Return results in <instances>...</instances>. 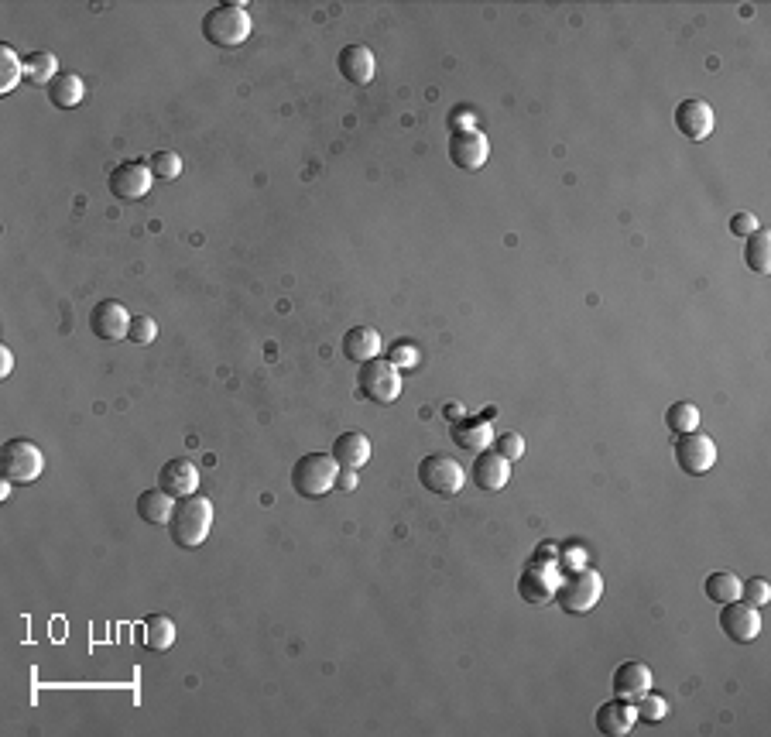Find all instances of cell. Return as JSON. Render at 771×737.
Instances as JSON below:
<instances>
[{
	"label": "cell",
	"mask_w": 771,
	"mask_h": 737,
	"mask_svg": "<svg viewBox=\"0 0 771 737\" xmlns=\"http://www.w3.org/2000/svg\"><path fill=\"white\" fill-rule=\"evenodd\" d=\"M213 528V501L203 494H189V498L175 501L172 522H168V535L179 549H196L210 539Z\"/></svg>",
	"instance_id": "obj_1"
},
{
	"label": "cell",
	"mask_w": 771,
	"mask_h": 737,
	"mask_svg": "<svg viewBox=\"0 0 771 737\" xmlns=\"http://www.w3.org/2000/svg\"><path fill=\"white\" fill-rule=\"evenodd\" d=\"M251 14H247L244 4H216L213 11L203 14V38L216 48H240L251 38Z\"/></svg>",
	"instance_id": "obj_2"
},
{
	"label": "cell",
	"mask_w": 771,
	"mask_h": 737,
	"mask_svg": "<svg viewBox=\"0 0 771 737\" xmlns=\"http://www.w3.org/2000/svg\"><path fill=\"white\" fill-rule=\"evenodd\" d=\"M600 597H604V576L590 570V566H580V570L562 576L552 600L559 604L562 614H586L600 604Z\"/></svg>",
	"instance_id": "obj_3"
},
{
	"label": "cell",
	"mask_w": 771,
	"mask_h": 737,
	"mask_svg": "<svg viewBox=\"0 0 771 737\" xmlns=\"http://www.w3.org/2000/svg\"><path fill=\"white\" fill-rule=\"evenodd\" d=\"M336 474H340V463L333 460V453H305L292 467V487L299 498L316 501L336 487Z\"/></svg>",
	"instance_id": "obj_4"
},
{
	"label": "cell",
	"mask_w": 771,
	"mask_h": 737,
	"mask_svg": "<svg viewBox=\"0 0 771 737\" xmlns=\"http://www.w3.org/2000/svg\"><path fill=\"white\" fill-rule=\"evenodd\" d=\"M45 470V453L38 443L31 439H7L0 446V477L11 480V484H35Z\"/></svg>",
	"instance_id": "obj_5"
},
{
	"label": "cell",
	"mask_w": 771,
	"mask_h": 737,
	"mask_svg": "<svg viewBox=\"0 0 771 737\" xmlns=\"http://www.w3.org/2000/svg\"><path fill=\"white\" fill-rule=\"evenodd\" d=\"M419 484L429 494H439V498H453V494L463 491L467 484V470L460 467L456 456L446 453H429L419 460Z\"/></svg>",
	"instance_id": "obj_6"
},
{
	"label": "cell",
	"mask_w": 771,
	"mask_h": 737,
	"mask_svg": "<svg viewBox=\"0 0 771 737\" xmlns=\"http://www.w3.org/2000/svg\"><path fill=\"white\" fill-rule=\"evenodd\" d=\"M357 388L367 402L374 405H395L401 395V371L395 364H388L384 357H374L367 364H360L357 371Z\"/></svg>",
	"instance_id": "obj_7"
},
{
	"label": "cell",
	"mask_w": 771,
	"mask_h": 737,
	"mask_svg": "<svg viewBox=\"0 0 771 737\" xmlns=\"http://www.w3.org/2000/svg\"><path fill=\"white\" fill-rule=\"evenodd\" d=\"M559 580H562L559 559H542V552H535L518 576V594L521 600H528V604H549V600L556 597Z\"/></svg>",
	"instance_id": "obj_8"
},
{
	"label": "cell",
	"mask_w": 771,
	"mask_h": 737,
	"mask_svg": "<svg viewBox=\"0 0 771 737\" xmlns=\"http://www.w3.org/2000/svg\"><path fill=\"white\" fill-rule=\"evenodd\" d=\"M676 463L686 477H706L717 463V443L710 436H703L700 429L693 432H682L676 436Z\"/></svg>",
	"instance_id": "obj_9"
},
{
	"label": "cell",
	"mask_w": 771,
	"mask_h": 737,
	"mask_svg": "<svg viewBox=\"0 0 771 737\" xmlns=\"http://www.w3.org/2000/svg\"><path fill=\"white\" fill-rule=\"evenodd\" d=\"M449 162H453L460 172H477V168L487 165V155H491V141L480 127H463V131L449 134Z\"/></svg>",
	"instance_id": "obj_10"
},
{
	"label": "cell",
	"mask_w": 771,
	"mask_h": 737,
	"mask_svg": "<svg viewBox=\"0 0 771 737\" xmlns=\"http://www.w3.org/2000/svg\"><path fill=\"white\" fill-rule=\"evenodd\" d=\"M720 628H724V635H727L734 645H748V642H754V638L761 635V614H758V607L744 604L741 597L730 600V604H724V611H720Z\"/></svg>",
	"instance_id": "obj_11"
},
{
	"label": "cell",
	"mask_w": 771,
	"mask_h": 737,
	"mask_svg": "<svg viewBox=\"0 0 771 737\" xmlns=\"http://www.w3.org/2000/svg\"><path fill=\"white\" fill-rule=\"evenodd\" d=\"M151 182H155V175H151V168L144 162H120L114 165V172H110L107 186L110 192H114L117 199H124V203H134V199H144L151 192Z\"/></svg>",
	"instance_id": "obj_12"
},
{
	"label": "cell",
	"mask_w": 771,
	"mask_h": 737,
	"mask_svg": "<svg viewBox=\"0 0 771 737\" xmlns=\"http://www.w3.org/2000/svg\"><path fill=\"white\" fill-rule=\"evenodd\" d=\"M127 326H131V312H127L124 302H117V299L96 302L90 312V330L96 340H103V343L127 340Z\"/></svg>",
	"instance_id": "obj_13"
},
{
	"label": "cell",
	"mask_w": 771,
	"mask_h": 737,
	"mask_svg": "<svg viewBox=\"0 0 771 737\" xmlns=\"http://www.w3.org/2000/svg\"><path fill=\"white\" fill-rule=\"evenodd\" d=\"M717 124L713 117V107L703 100V96H686V100L676 107V131L689 141H706Z\"/></svg>",
	"instance_id": "obj_14"
},
{
	"label": "cell",
	"mask_w": 771,
	"mask_h": 737,
	"mask_svg": "<svg viewBox=\"0 0 771 737\" xmlns=\"http://www.w3.org/2000/svg\"><path fill=\"white\" fill-rule=\"evenodd\" d=\"M511 480V463L504 460L501 453L494 450H484L477 453V460L470 463V484L480 487V491H501L504 484Z\"/></svg>",
	"instance_id": "obj_15"
},
{
	"label": "cell",
	"mask_w": 771,
	"mask_h": 737,
	"mask_svg": "<svg viewBox=\"0 0 771 737\" xmlns=\"http://www.w3.org/2000/svg\"><path fill=\"white\" fill-rule=\"evenodd\" d=\"M158 487H162L165 494H172L175 501L196 494V487H199L196 463L192 460H168L165 467L158 470Z\"/></svg>",
	"instance_id": "obj_16"
},
{
	"label": "cell",
	"mask_w": 771,
	"mask_h": 737,
	"mask_svg": "<svg viewBox=\"0 0 771 737\" xmlns=\"http://www.w3.org/2000/svg\"><path fill=\"white\" fill-rule=\"evenodd\" d=\"M610 686H614L617 700L634 703L638 696H645L648 690H652V669H648L645 662H624V666H617L614 683Z\"/></svg>",
	"instance_id": "obj_17"
},
{
	"label": "cell",
	"mask_w": 771,
	"mask_h": 737,
	"mask_svg": "<svg viewBox=\"0 0 771 737\" xmlns=\"http://www.w3.org/2000/svg\"><path fill=\"white\" fill-rule=\"evenodd\" d=\"M634 724H638V714H634V703L628 700H607L600 703L597 710V731L607 734V737H624L634 731Z\"/></svg>",
	"instance_id": "obj_18"
},
{
	"label": "cell",
	"mask_w": 771,
	"mask_h": 737,
	"mask_svg": "<svg viewBox=\"0 0 771 737\" xmlns=\"http://www.w3.org/2000/svg\"><path fill=\"white\" fill-rule=\"evenodd\" d=\"M336 66H340V76L347 79V83L353 86H367L374 79V52L367 45H347L340 52V59H336Z\"/></svg>",
	"instance_id": "obj_19"
},
{
	"label": "cell",
	"mask_w": 771,
	"mask_h": 737,
	"mask_svg": "<svg viewBox=\"0 0 771 737\" xmlns=\"http://www.w3.org/2000/svg\"><path fill=\"white\" fill-rule=\"evenodd\" d=\"M449 436H453V443L467 453H484V450H491V443H494V429L487 419H453Z\"/></svg>",
	"instance_id": "obj_20"
},
{
	"label": "cell",
	"mask_w": 771,
	"mask_h": 737,
	"mask_svg": "<svg viewBox=\"0 0 771 737\" xmlns=\"http://www.w3.org/2000/svg\"><path fill=\"white\" fill-rule=\"evenodd\" d=\"M343 357L357 367L381 357V336H377L374 326H353V330L343 333Z\"/></svg>",
	"instance_id": "obj_21"
},
{
	"label": "cell",
	"mask_w": 771,
	"mask_h": 737,
	"mask_svg": "<svg viewBox=\"0 0 771 737\" xmlns=\"http://www.w3.org/2000/svg\"><path fill=\"white\" fill-rule=\"evenodd\" d=\"M333 460L340 463L343 470H360L371 460V439H367L364 432H343L333 443Z\"/></svg>",
	"instance_id": "obj_22"
},
{
	"label": "cell",
	"mask_w": 771,
	"mask_h": 737,
	"mask_svg": "<svg viewBox=\"0 0 771 737\" xmlns=\"http://www.w3.org/2000/svg\"><path fill=\"white\" fill-rule=\"evenodd\" d=\"M48 103L52 107H59V110H72V107H79L83 103V96H86V83L83 79L76 76V72H66L62 69L59 76L48 83Z\"/></svg>",
	"instance_id": "obj_23"
},
{
	"label": "cell",
	"mask_w": 771,
	"mask_h": 737,
	"mask_svg": "<svg viewBox=\"0 0 771 737\" xmlns=\"http://www.w3.org/2000/svg\"><path fill=\"white\" fill-rule=\"evenodd\" d=\"M172 511H175V498L165 494L162 487H151V491H141L138 498V518L148 525H168L172 522Z\"/></svg>",
	"instance_id": "obj_24"
},
{
	"label": "cell",
	"mask_w": 771,
	"mask_h": 737,
	"mask_svg": "<svg viewBox=\"0 0 771 737\" xmlns=\"http://www.w3.org/2000/svg\"><path fill=\"white\" fill-rule=\"evenodd\" d=\"M175 645V621L168 614H148L144 618V648L148 652H168Z\"/></svg>",
	"instance_id": "obj_25"
},
{
	"label": "cell",
	"mask_w": 771,
	"mask_h": 737,
	"mask_svg": "<svg viewBox=\"0 0 771 737\" xmlns=\"http://www.w3.org/2000/svg\"><path fill=\"white\" fill-rule=\"evenodd\" d=\"M744 264H748L754 275H768L771 271V234L768 230H754V234L744 240Z\"/></svg>",
	"instance_id": "obj_26"
},
{
	"label": "cell",
	"mask_w": 771,
	"mask_h": 737,
	"mask_svg": "<svg viewBox=\"0 0 771 737\" xmlns=\"http://www.w3.org/2000/svg\"><path fill=\"white\" fill-rule=\"evenodd\" d=\"M59 59H55L52 52H31L28 59H24V79H28L31 86H45L52 83L55 76H59Z\"/></svg>",
	"instance_id": "obj_27"
},
{
	"label": "cell",
	"mask_w": 771,
	"mask_h": 737,
	"mask_svg": "<svg viewBox=\"0 0 771 737\" xmlns=\"http://www.w3.org/2000/svg\"><path fill=\"white\" fill-rule=\"evenodd\" d=\"M703 590H706V597H710L713 604L724 607V604H730V600L741 597V580H737L734 573L720 570V573H710V576H706Z\"/></svg>",
	"instance_id": "obj_28"
},
{
	"label": "cell",
	"mask_w": 771,
	"mask_h": 737,
	"mask_svg": "<svg viewBox=\"0 0 771 737\" xmlns=\"http://www.w3.org/2000/svg\"><path fill=\"white\" fill-rule=\"evenodd\" d=\"M665 426L676 432V436L700 429V408H696L693 402H672L669 412H665Z\"/></svg>",
	"instance_id": "obj_29"
},
{
	"label": "cell",
	"mask_w": 771,
	"mask_h": 737,
	"mask_svg": "<svg viewBox=\"0 0 771 737\" xmlns=\"http://www.w3.org/2000/svg\"><path fill=\"white\" fill-rule=\"evenodd\" d=\"M24 79V59H18L11 45L0 48V93H11Z\"/></svg>",
	"instance_id": "obj_30"
},
{
	"label": "cell",
	"mask_w": 771,
	"mask_h": 737,
	"mask_svg": "<svg viewBox=\"0 0 771 737\" xmlns=\"http://www.w3.org/2000/svg\"><path fill=\"white\" fill-rule=\"evenodd\" d=\"M148 168H151V175H155V179L175 182L182 175V158H179V151H155V155H151V162H148Z\"/></svg>",
	"instance_id": "obj_31"
},
{
	"label": "cell",
	"mask_w": 771,
	"mask_h": 737,
	"mask_svg": "<svg viewBox=\"0 0 771 737\" xmlns=\"http://www.w3.org/2000/svg\"><path fill=\"white\" fill-rule=\"evenodd\" d=\"M634 714H638V720H645V724H658V720L669 714V703H665L662 693L648 690L645 696H638V700H634Z\"/></svg>",
	"instance_id": "obj_32"
},
{
	"label": "cell",
	"mask_w": 771,
	"mask_h": 737,
	"mask_svg": "<svg viewBox=\"0 0 771 737\" xmlns=\"http://www.w3.org/2000/svg\"><path fill=\"white\" fill-rule=\"evenodd\" d=\"M384 360H388V364H395L398 371H412V367L419 364V347H415L412 340H398V343H391V347H388Z\"/></svg>",
	"instance_id": "obj_33"
},
{
	"label": "cell",
	"mask_w": 771,
	"mask_h": 737,
	"mask_svg": "<svg viewBox=\"0 0 771 737\" xmlns=\"http://www.w3.org/2000/svg\"><path fill=\"white\" fill-rule=\"evenodd\" d=\"M127 340L138 343V347H151L158 340V323L151 316H131V326H127Z\"/></svg>",
	"instance_id": "obj_34"
},
{
	"label": "cell",
	"mask_w": 771,
	"mask_h": 737,
	"mask_svg": "<svg viewBox=\"0 0 771 737\" xmlns=\"http://www.w3.org/2000/svg\"><path fill=\"white\" fill-rule=\"evenodd\" d=\"M491 450L501 453L508 463H514V460H521V456H525V439H521L518 432H501V436H494Z\"/></svg>",
	"instance_id": "obj_35"
},
{
	"label": "cell",
	"mask_w": 771,
	"mask_h": 737,
	"mask_svg": "<svg viewBox=\"0 0 771 737\" xmlns=\"http://www.w3.org/2000/svg\"><path fill=\"white\" fill-rule=\"evenodd\" d=\"M741 600L751 607H765L771 600V587L768 580H761V576H754V580H744L741 583Z\"/></svg>",
	"instance_id": "obj_36"
},
{
	"label": "cell",
	"mask_w": 771,
	"mask_h": 737,
	"mask_svg": "<svg viewBox=\"0 0 771 737\" xmlns=\"http://www.w3.org/2000/svg\"><path fill=\"white\" fill-rule=\"evenodd\" d=\"M754 230H761L758 227V216H754V213H734V216H730V234H734V237L748 240Z\"/></svg>",
	"instance_id": "obj_37"
},
{
	"label": "cell",
	"mask_w": 771,
	"mask_h": 737,
	"mask_svg": "<svg viewBox=\"0 0 771 737\" xmlns=\"http://www.w3.org/2000/svg\"><path fill=\"white\" fill-rule=\"evenodd\" d=\"M336 487H340V491H353V487H357V470L340 467V474H336Z\"/></svg>",
	"instance_id": "obj_38"
},
{
	"label": "cell",
	"mask_w": 771,
	"mask_h": 737,
	"mask_svg": "<svg viewBox=\"0 0 771 737\" xmlns=\"http://www.w3.org/2000/svg\"><path fill=\"white\" fill-rule=\"evenodd\" d=\"M11 367H14V357H11V350H7V347H0V374H4V378H7V374H11Z\"/></svg>",
	"instance_id": "obj_39"
}]
</instances>
